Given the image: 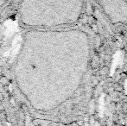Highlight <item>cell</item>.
Instances as JSON below:
<instances>
[{"label": "cell", "mask_w": 127, "mask_h": 126, "mask_svg": "<svg viewBox=\"0 0 127 126\" xmlns=\"http://www.w3.org/2000/svg\"><path fill=\"white\" fill-rule=\"evenodd\" d=\"M97 3L112 25H127V1H98Z\"/></svg>", "instance_id": "obj_1"}, {"label": "cell", "mask_w": 127, "mask_h": 126, "mask_svg": "<svg viewBox=\"0 0 127 126\" xmlns=\"http://www.w3.org/2000/svg\"><path fill=\"white\" fill-rule=\"evenodd\" d=\"M126 58H127V34H126Z\"/></svg>", "instance_id": "obj_2"}]
</instances>
